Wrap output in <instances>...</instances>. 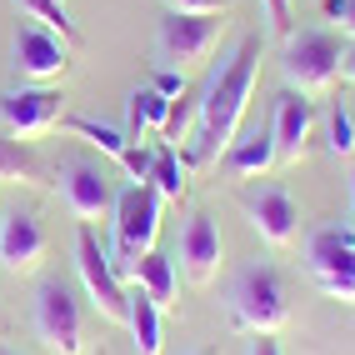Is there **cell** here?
<instances>
[{"mask_svg": "<svg viewBox=\"0 0 355 355\" xmlns=\"http://www.w3.org/2000/svg\"><path fill=\"white\" fill-rule=\"evenodd\" d=\"M255 70H260V35H241V45L210 70V80L200 85L196 101V130L191 140V165H216L225 155V146L235 140L255 90Z\"/></svg>", "mask_w": 355, "mask_h": 355, "instance_id": "6da1fadb", "label": "cell"}, {"mask_svg": "<svg viewBox=\"0 0 355 355\" xmlns=\"http://www.w3.org/2000/svg\"><path fill=\"white\" fill-rule=\"evenodd\" d=\"M286 320H291V300L275 266H260V260L245 266L230 286V325L245 336H275Z\"/></svg>", "mask_w": 355, "mask_h": 355, "instance_id": "7a4b0ae2", "label": "cell"}, {"mask_svg": "<svg viewBox=\"0 0 355 355\" xmlns=\"http://www.w3.org/2000/svg\"><path fill=\"white\" fill-rule=\"evenodd\" d=\"M155 235H160V191L150 180H135L115 196V255H121L110 260L115 275L130 280L135 255H146L155 245Z\"/></svg>", "mask_w": 355, "mask_h": 355, "instance_id": "3957f363", "label": "cell"}, {"mask_svg": "<svg viewBox=\"0 0 355 355\" xmlns=\"http://www.w3.org/2000/svg\"><path fill=\"white\" fill-rule=\"evenodd\" d=\"M340 40L330 31H300V35H286V55H280V70H286L291 90L300 96H320V90L336 85L340 76Z\"/></svg>", "mask_w": 355, "mask_h": 355, "instance_id": "277c9868", "label": "cell"}, {"mask_svg": "<svg viewBox=\"0 0 355 355\" xmlns=\"http://www.w3.org/2000/svg\"><path fill=\"white\" fill-rule=\"evenodd\" d=\"M35 336L51 355H85L80 300L65 280H40L35 286Z\"/></svg>", "mask_w": 355, "mask_h": 355, "instance_id": "5b68a950", "label": "cell"}, {"mask_svg": "<svg viewBox=\"0 0 355 355\" xmlns=\"http://www.w3.org/2000/svg\"><path fill=\"white\" fill-rule=\"evenodd\" d=\"M305 270L330 300H355V230L320 225L305 245Z\"/></svg>", "mask_w": 355, "mask_h": 355, "instance_id": "8992f818", "label": "cell"}, {"mask_svg": "<svg viewBox=\"0 0 355 355\" xmlns=\"http://www.w3.org/2000/svg\"><path fill=\"white\" fill-rule=\"evenodd\" d=\"M220 31H225V20L220 15H185V10H171L160 20V31H155V45H160V55L171 60L175 70L185 65H200L210 51L220 45Z\"/></svg>", "mask_w": 355, "mask_h": 355, "instance_id": "52a82bcc", "label": "cell"}, {"mask_svg": "<svg viewBox=\"0 0 355 355\" xmlns=\"http://www.w3.org/2000/svg\"><path fill=\"white\" fill-rule=\"evenodd\" d=\"M76 270L85 280L90 300H96V311L105 320H125V280L115 275L110 250L96 241V230H90V225H80V235H76Z\"/></svg>", "mask_w": 355, "mask_h": 355, "instance_id": "ba28073f", "label": "cell"}, {"mask_svg": "<svg viewBox=\"0 0 355 355\" xmlns=\"http://www.w3.org/2000/svg\"><path fill=\"white\" fill-rule=\"evenodd\" d=\"M241 210L245 220L255 225V235L275 250H286L295 241V225H300V210L291 200L286 185H255V191H241Z\"/></svg>", "mask_w": 355, "mask_h": 355, "instance_id": "9c48e42d", "label": "cell"}, {"mask_svg": "<svg viewBox=\"0 0 355 355\" xmlns=\"http://www.w3.org/2000/svg\"><path fill=\"white\" fill-rule=\"evenodd\" d=\"M60 110H65V96L51 85H20V90H6L0 96V125H6L10 135L20 140H31L40 130H51L60 121Z\"/></svg>", "mask_w": 355, "mask_h": 355, "instance_id": "30bf717a", "label": "cell"}, {"mask_svg": "<svg viewBox=\"0 0 355 355\" xmlns=\"http://www.w3.org/2000/svg\"><path fill=\"white\" fill-rule=\"evenodd\" d=\"M60 200H65V210H70L80 225H90V220H101L105 210H115L110 180H105L101 165H90V160L60 165Z\"/></svg>", "mask_w": 355, "mask_h": 355, "instance_id": "8fae6325", "label": "cell"}, {"mask_svg": "<svg viewBox=\"0 0 355 355\" xmlns=\"http://www.w3.org/2000/svg\"><path fill=\"white\" fill-rule=\"evenodd\" d=\"M270 135H275V160H305L315 140V105L300 96V90H280L275 96V121H270Z\"/></svg>", "mask_w": 355, "mask_h": 355, "instance_id": "7c38bea8", "label": "cell"}, {"mask_svg": "<svg viewBox=\"0 0 355 355\" xmlns=\"http://www.w3.org/2000/svg\"><path fill=\"white\" fill-rule=\"evenodd\" d=\"M65 65H70V40H60L55 31L35 26V20L15 31V70L26 80H55Z\"/></svg>", "mask_w": 355, "mask_h": 355, "instance_id": "4fadbf2b", "label": "cell"}, {"mask_svg": "<svg viewBox=\"0 0 355 355\" xmlns=\"http://www.w3.org/2000/svg\"><path fill=\"white\" fill-rule=\"evenodd\" d=\"M45 260V225L31 216V210H6L0 216V266L15 275L40 270Z\"/></svg>", "mask_w": 355, "mask_h": 355, "instance_id": "5bb4252c", "label": "cell"}, {"mask_svg": "<svg viewBox=\"0 0 355 355\" xmlns=\"http://www.w3.org/2000/svg\"><path fill=\"white\" fill-rule=\"evenodd\" d=\"M180 270H185L191 286H210L216 270H220V230L205 210H196L180 230Z\"/></svg>", "mask_w": 355, "mask_h": 355, "instance_id": "9a60e30c", "label": "cell"}, {"mask_svg": "<svg viewBox=\"0 0 355 355\" xmlns=\"http://www.w3.org/2000/svg\"><path fill=\"white\" fill-rule=\"evenodd\" d=\"M220 165H225V175H235V180H255V175H266L270 165H275V135H270V125L235 130V140L225 146Z\"/></svg>", "mask_w": 355, "mask_h": 355, "instance_id": "2e32d148", "label": "cell"}, {"mask_svg": "<svg viewBox=\"0 0 355 355\" xmlns=\"http://www.w3.org/2000/svg\"><path fill=\"white\" fill-rule=\"evenodd\" d=\"M125 325H130V336H135V355H160L165 350V325H160V305L130 286L125 291Z\"/></svg>", "mask_w": 355, "mask_h": 355, "instance_id": "e0dca14e", "label": "cell"}, {"mask_svg": "<svg viewBox=\"0 0 355 355\" xmlns=\"http://www.w3.org/2000/svg\"><path fill=\"white\" fill-rule=\"evenodd\" d=\"M130 280L160 305V311H171V305H175V260H171V255H160L155 245H150L146 255H135Z\"/></svg>", "mask_w": 355, "mask_h": 355, "instance_id": "ac0fdd59", "label": "cell"}, {"mask_svg": "<svg viewBox=\"0 0 355 355\" xmlns=\"http://www.w3.org/2000/svg\"><path fill=\"white\" fill-rule=\"evenodd\" d=\"M165 115H171V96H160L155 85L135 90L130 105H125V135L140 140V130H160V125H165Z\"/></svg>", "mask_w": 355, "mask_h": 355, "instance_id": "d6986e66", "label": "cell"}, {"mask_svg": "<svg viewBox=\"0 0 355 355\" xmlns=\"http://www.w3.org/2000/svg\"><path fill=\"white\" fill-rule=\"evenodd\" d=\"M0 180H6V185H20V180H26V185H40V180H45V165H40L35 150L20 146V140H6V135H0Z\"/></svg>", "mask_w": 355, "mask_h": 355, "instance_id": "ffe728a7", "label": "cell"}, {"mask_svg": "<svg viewBox=\"0 0 355 355\" xmlns=\"http://www.w3.org/2000/svg\"><path fill=\"white\" fill-rule=\"evenodd\" d=\"M65 130H70V135H80L85 146L105 150L110 160H121V155L130 150V135H125V130H115V125H105V121H90V115H70Z\"/></svg>", "mask_w": 355, "mask_h": 355, "instance_id": "44dd1931", "label": "cell"}, {"mask_svg": "<svg viewBox=\"0 0 355 355\" xmlns=\"http://www.w3.org/2000/svg\"><path fill=\"white\" fill-rule=\"evenodd\" d=\"M15 6H20L26 20H35V26H45V31H60V40L80 45V31H76V20H70L65 0H15Z\"/></svg>", "mask_w": 355, "mask_h": 355, "instance_id": "7402d4cb", "label": "cell"}, {"mask_svg": "<svg viewBox=\"0 0 355 355\" xmlns=\"http://www.w3.org/2000/svg\"><path fill=\"white\" fill-rule=\"evenodd\" d=\"M146 180L160 191V200H180V196H185V165L175 160V150H171V146H160V150H155L150 175H146Z\"/></svg>", "mask_w": 355, "mask_h": 355, "instance_id": "603a6c76", "label": "cell"}, {"mask_svg": "<svg viewBox=\"0 0 355 355\" xmlns=\"http://www.w3.org/2000/svg\"><path fill=\"white\" fill-rule=\"evenodd\" d=\"M325 150L340 155V160L355 155V125H350V110L345 105H330V115H325Z\"/></svg>", "mask_w": 355, "mask_h": 355, "instance_id": "cb8c5ba5", "label": "cell"}, {"mask_svg": "<svg viewBox=\"0 0 355 355\" xmlns=\"http://www.w3.org/2000/svg\"><path fill=\"white\" fill-rule=\"evenodd\" d=\"M266 6V20H270V35L286 40L291 35V0H260Z\"/></svg>", "mask_w": 355, "mask_h": 355, "instance_id": "d4e9b609", "label": "cell"}, {"mask_svg": "<svg viewBox=\"0 0 355 355\" xmlns=\"http://www.w3.org/2000/svg\"><path fill=\"white\" fill-rule=\"evenodd\" d=\"M320 6H325V15L336 20L340 31H350V35H355V0H320Z\"/></svg>", "mask_w": 355, "mask_h": 355, "instance_id": "484cf974", "label": "cell"}, {"mask_svg": "<svg viewBox=\"0 0 355 355\" xmlns=\"http://www.w3.org/2000/svg\"><path fill=\"white\" fill-rule=\"evenodd\" d=\"M171 10H185V15H220L225 0H165Z\"/></svg>", "mask_w": 355, "mask_h": 355, "instance_id": "4316f807", "label": "cell"}, {"mask_svg": "<svg viewBox=\"0 0 355 355\" xmlns=\"http://www.w3.org/2000/svg\"><path fill=\"white\" fill-rule=\"evenodd\" d=\"M155 90H160V96H171V101L185 96V70H175V65L160 70V76H155Z\"/></svg>", "mask_w": 355, "mask_h": 355, "instance_id": "83f0119b", "label": "cell"}, {"mask_svg": "<svg viewBox=\"0 0 355 355\" xmlns=\"http://www.w3.org/2000/svg\"><path fill=\"white\" fill-rule=\"evenodd\" d=\"M250 355H280V340L275 336H255L250 340Z\"/></svg>", "mask_w": 355, "mask_h": 355, "instance_id": "f1b7e54d", "label": "cell"}, {"mask_svg": "<svg viewBox=\"0 0 355 355\" xmlns=\"http://www.w3.org/2000/svg\"><path fill=\"white\" fill-rule=\"evenodd\" d=\"M340 70H345V76L355 80V45H345V55H340Z\"/></svg>", "mask_w": 355, "mask_h": 355, "instance_id": "f546056e", "label": "cell"}, {"mask_svg": "<svg viewBox=\"0 0 355 355\" xmlns=\"http://www.w3.org/2000/svg\"><path fill=\"white\" fill-rule=\"evenodd\" d=\"M350 230H355V175H350Z\"/></svg>", "mask_w": 355, "mask_h": 355, "instance_id": "4dcf8cb0", "label": "cell"}, {"mask_svg": "<svg viewBox=\"0 0 355 355\" xmlns=\"http://www.w3.org/2000/svg\"><path fill=\"white\" fill-rule=\"evenodd\" d=\"M0 355H6V350H0Z\"/></svg>", "mask_w": 355, "mask_h": 355, "instance_id": "1f68e13d", "label": "cell"}]
</instances>
